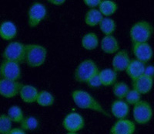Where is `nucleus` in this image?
<instances>
[{
  "mask_svg": "<svg viewBox=\"0 0 154 134\" xmlns=\"http://www.w3.org/2000/svg\"><path fill=\"white\" fill-rule=\"evenodd\" d=\"M72 98L75 106L82 109H88L96 112L100 114H103L106 116H109V115L105 111L103 107L100 105L98 101L94 99L87 92L83 90H75L72 93Z\"/></svg>",
  "mask_w": 154,
  "mask_h": 134,
  "instance_id": "obj_1",
  "label": "nucleus"
},
{
  "mask_svg": "<svg viewBox=\"0 0 154 134\" xmlns=\"http://www.w3.org/2000/svg\"><path fill=\"white\" fill-rule=\"evenodd\" d=\"M26 48L25 62L29 67H38L45 63L47 51L44 47L38 44H26Z\"/></svg>",
  "mask_w": 154,
  "mask_h": 134,
  "instance_id": "obj_2",
  "label": "nucleus"
},
{
  "mask_svg": "<svg viewBox=\"0 0 154 134\" xmlns=\"http://www.w3.org/2000/svg\"><path fill=\"white\" fill-rule=\"evenodd\" d=\"M153 33V27L148 21L141 20L132 26L130 30V37L132 44L148 43Z\"/></svg>",
  "mask_w": 154,
  "mask_h": 134,
  "instance_id": "obj_3",
  "label": "nucleus"
},
{
  "mask_svg": "<svg viewBox=\"0 0 154 134\" xmlns=\"http://www.w3.org/2000/svg\"><path fill=\"white\" fill-rule=\"evenodd\" d=\"M99 72L100 71L96 64L91 59H86L77 65L74 71V79L78 82L86 83Z\"/></svg>",
  "mask_w": 154,
  "mask_h": 134,
  "instance_id": "obj_4",
  "label": "nucleus"
},
{
  "mask_svg": "<svg viewBox=\"0 0 154 134\" xmlns=\"http://www.w3.org/2000/svg\"><path fill=\"white\" fill-rule=\"evenodd\" d=\"M26 49V44H23V43L17 41L11 42L4 50L2 57L5 60H9L20 64L25 62Z\"/></svg>",
  "mask_w": 154,
  "mask_h": 134,
  "instance_id": "obj_5",
  "label": "nucleus"
},
{
  "mask_svg": "<svg viewBox=\"0 0 154 134\" xmlns=\"http://www.w3.org/2000/svg\"><path fill=\"white\" fill-rule=\"evenodd\" d=\"M152 109L148 102L140 101L133 107V115L135 122L140 125H144L149 122L152 117Z\"/></svg>",
  "mask_w": 154,
  "mask_h": 134,
  "instance_id": "obj_6",
  "label": "nucleus"
},
{
  "mask_svg": "<svg viewBox=\"0 0 154 134\" xmlns=\"http://www.w3.org/2000/svg\"><path fill=\"white\" fill-rule=\"evenodd\" d=\"M21 76V68L19 64L5 60L0 64V78L18 81Z\"/></svg>",
  "mask_w": 154,
  "mask_h": 134,
  "instance_id": "obj_7",
  "label": "nucleus"
},
{
  "mask_svg": "<svg viewBox=\"0 0 154 134\" xmlns=\"http://www.w3.org/2000/svg\"><path fill=\"white\" fill-rule=\"evenodd\" d=\"M47 11L45 5L40 2H34L28 12V25L30 28H35L46 18Z\"/></svg>",
  "mask_w": 154,
  "mask_h": 134,
  "instance_id": "obj_8",
  "label": "nucleus"
},
{
  "mask_svg": "<svg viewBox=\"0 0 154 134\" xmlns=\"http://www.w3.org/2000/svg\"><path fill=\"white\" fill-rule=\"evenodd\" d=\"M63 128L68 132H77L85 126V120L79 113H70L63 119Z\"/></svg>",
  "mask_w": 154,
  "mask_h": 134,
  "instance_id": "obj_9",
  "label": "nucleus"
},
{
  "mask_svg": "<svg viewBox=\"0 0 154 134\" xmlns=\"http://www.w3.org/2000/svg\"><path fill=\"white\" fill-rule=\"evenodd\" d=\"M23 85V84L19 81L0 78V95L6 99L16 97L19 95Z\"/></svg>",
  "mask_w": 154,
  "mask_h": 134,
  "instance_id": "obj_10",
  "label": "nucleus"
},
{
  "mask_svg": "<svg viewBox=\"0 0 154 134\" xmlns=\"http://www.w3.org/2000/svg\"><path fill=\"white\" fill-rule=\"evenodd\" d=\"M132 51L136 59L144 64L149 62L153 56L152 47L148 43L133 44Z\"/></svg>",
  "mask_w": 154,
  "mask_h": 134,
  "instance_id": "obj_11",
  "label": "nucleus"
},
{
  "mask_svg": "<svg viewBox=\"0 0 154 134\" xmlns=\"http://www.w3.org/2000/svg\"><path fill=\"white\" fill-rule=\"evenodd\" d=\"M136 130V125L127 119H118L111 127L110 134H133Z\"/></svg>",
  "mask_w": 154,
  "mask_h": 134,
  "instance_id": "obj_12",
  "label": "nucleus"
},
{
  "mask_svg": "<svg viewBox=\"0 0 154 134\" xmlns=\"http://www.w3.org/2000/svg\"><path fill=\"white\" fill-rule=\"evenodd\" d=\"M131 59L130 58L129 54L125 50L119 51L116 54L112 61V69L116 72L126 71V68L129 66Z\"/></svg>",
  "mask_w": 154,
  "mask_h": 134,
  "instance_id": "obj_13",
  "label": "nucleus"
},
{
  "mask_svg": "<svg viewBox=\"0 0 154 134\" xmlns=\"http://www.w3.org/2000/svg\"><path fill=\"white\" fill-rule=\"evenodd\" d=\"M133 89L138 92L140 95H145L149 93L153 85V80L143 75L136 80L132 81Z\"/></svg>",
  "mask_w": 154,
  "mask_h": 134,
  "instance_id": "obj_14",
  "label": "nucleus"
},
{
  "mask_svg": "<svg viewBox=\"0 0 154 134\" xmlns=\"http://www.w3.org/2000/svg\"><path fill=\"white\" fill-rule=\"evenodd\" d=\"M111 113L117 119H123L130 113V106L125 101L117 99L111 105Z\"/></svg>",
  "mask_w": 154,
  "mask_h": 134,
  "instance_id": "obj_15",
  "label": "nucleus"
},
{
  "mask_svg": "<svg viewBox=\"0 0 154 134\" xmlns=\"http://www.w3.org/2000/svg\"><path fill=\"white\" fill-rule=\"evenodd\" d=\"M145 67L146 65L144 63L137 59H131L130 64L126 68V72L130 79L133 81L143 75Z\"/></svg>",
  "mask_w": 154,
  "mask_h": 134,
  "instance_id": "obj_16",
  "label": "nucleus"
},
{
  "mask_svg": "<svg viewBox=\"0 0 154 134\" xmlns=\"http://www.w3.org/2000/svg\"><path fill=\"white\" fill-rule=\"evenodd\" d=\"M100 47L105 54H113L119 51V44L113 35L105 36L100 43Z\"/></svg>",
  "mask_w": 154,
  "mask_h": 134,
  "instance_id": "obj_17",
  "label": "nucleus"
},
{
  "mask_svg": "<svg viewBox=\"0 0 154 134\" xmlns=\"http://www.w3.org/2000/svg\"><path fill=\"white\" fill-rule=\"evenodd\" d=\"M38 91L35 87L30 85H23L22 87L19 95L22 100L26 103H36Z\"/></svg>",
  "mask_w": 154,
  "mask_h": 134,
  "instance_id": "obj_18",
  "label": "nucleus"
},
{
  "mask_svg": "<svg viewBox=\"0 0 154 134\" xmlns=\"http://www.w3.org/2000/svg\"><path fill=\"white\" fill-rule=\"evenodd\" d=\"M17 34L16 25L11 21H4L0 24V37L4 41L14 39Z\"/></svg>",
  "mask_w": 154,
  "mask_h": 134,
  "instance_id": "obj_19",
  "label": "nucleus"
},
{
  "mask_svg": "<svg viewBox=\"0 0 154 134\" xmlns=\"http://www.w3.org/2000/svg\"><path fill=\"white\" fill-rule=\"evenodd\" d=\"M118 73L111 68L103 69L99 72L102 85L103 86H112L116 81Z\"/></svg>",
  "mask_w": 154,
  "mask_h": 134,
  "instance_id": "obj_20",
  "label": "nucleus"
},
{
  "mask_svg": "<svg viewBox=\"0 0 154 134\" xmlns=\"http://www.w3.org/2000/svg\"><path fill=\"white\" fill-rule=\"evenodd\" d=\"M82 47L87 51H93L99 47V38L95 33L89 32L85 34L81 41Z\"/></svg>",
  "mask_w": 154,
  "mask_h": 134,
  "instance_id": "obj_21",
  "label": "nucleus"
},
{
  "mask_svg": "<svg viewBox=\"0 0 154 134\" xmlns=\"http://www.w3.org/2000/svg\"><path fill=\"white\" fill-rule=\"evenodd\" d=\"M103 18L98 9H89L85 16V23L89 27H96L100 25Z\"/></svg>",
  "mask_w": 154,
  "mask_h": 134,
  "instance_id": "obj_22",
  "label": "nucleus"
},
{
  "mask_svg": "<svg viewBox=\"0 0 154 134\" xmlns=\"http://www.w3.org/2000/svg\"><path fill=\"white\" fill-rule=\"evenodd\" d=\"M117 4L111 0H103L99 5L98 9L103 17H109L117 11Z\"/></svg>",
  "mask_w": 154,
  "mask_h": 134,
  "instance_id": "obj_23",
  "label": "nucleus"
},
{
  "mask_svg": "<svg viewBox=\"0 0 154 134\" xmlns=\"http://www.w3.org/2000/svg\"><path fill=\"white\" fill-rule=\"evenodd\" d=\"M55 98L48 91L42 90L38 92V96H37L36 103L38 106H42V107H49V106H53L54 104Z\"/></svg>",
  "mask_w": 154,
  "mask_h": 134,
  "instance_id": "obj_24",
  "label": "nucleus"
},
{
  "mask_svg": "<svg viewBox=\"0 0 154 134\" xmlns=\"http://www.w3.org/2000/svg\"><path fill=\"white\" fill-rule=\"evenodd\" d=\"M130 90V88L129 85L123 81L116 82L112 87L113 95H115L116 98H117V99H119V100H123V99H125Z\"/></svg>",
  "mask_w": 154,
  "mask_h": 134,
  "instance_id": "obj_25",
  "label": "nucleus"
},
{
  "mask_svg": "<svg viewBox=\"0 0 154 134\" xmlns=\"http://www.w3.org/2000/svg\"><path fill=\"white\" fill-rule=\"evenodd\" d=\"M99 26L102 33L105 34V36L112 35L116 28V22L109 17H104Z\"/></svg>",
  "mask_w": 154,
  "mask_h": 134,
  "instance_id": "obj_26",
  "label": "nucleus"
},
{
  "mask_svg": "<svg viewBox=\"0 0 154 134\" xmlns=\"http://www.w3.org/2000/svg\"><path fill=\"white\" fill-rule=\"evenodd\" d=\"M7 116L12 123H20L25 118L22 109L18 106H12L8 110Z\"/></svg>",
  "mask_w": 154,
  "mask_h": 134,
  "instance_id": "obj_27",
  "label": "nucleus"
},
{
  "mask_svg": "<svg viewBox=\"0 0 154 134\" xmlns=\"http://www.w3.org/2000/svg\"><path fill=\"white\" fill-rule=\"evenodd\" d=\"M38 121L33 116H26L20 123V128L24 131H32L37 129Z\"/></svg>",
  "mask_w": 154,
  "mask_h": 134,
  "instance_id": "obj_28",
  "label": "nucleus"
},
{
  "mask_svg": "<svg viewBox=\"0 0 154 134\" xmlns=\"http://www.w3.org/2000/svg\"><path fill=\"white\" fill-rule=\"evenodd\" d=\"M12 123L7 115H0V134H8L12 129Z\"/></svg>",
  "mask_w": 154,
  "mask_h": 134,
  "instance_id": "obj_29",
  "label": "nucleus"
},
{
  "mask_svg": "<svg viewBox=\"0 0 154 134\" xmlns=\"http://www.w3.org/2000/svg\"><path fill=\"white\" fill-rule=\"evenodd\" d=\"M141 101V95L137 92L134 89H130V92H128L127 95L125 98V102L127 103L129 106L132 105V106H135L136 104Z\"/></svg>",
  "mask_w": 154,
  "mask_h": 134,
  "instance_id": "obj_30",
  "label": "nucleus"
},
{
  "mask_svg": "<svg viewBox=\"0 0 154 134\" xmlns=\"http://www.w3.org/2000/svg\"><path fill=\"white\" fill-rule=\"evenodd\" d=\"M86 85H87L89 88H98V87L102 86V82L101 81H100L99 74L93 76L92 78H90V79L86 82Z\"/></svg>",
  "mask_w": 154,
  "mask_h": 134,
  "instance_id": "obj_31",
  "label": "nucleus"
},
{
  "mask_svg": "<svg viewBox=\"0 0 154 134\" xmlns=\"http://www.w3.org/2000/svg\"><path fill=\"white\" fill-rule=\"evenodd\" d=\"M101 1L102 0H84L83 2L89 9H96V7H99Z\"/></svg>",
  "mask_w": 154,
  "mask_h": 134,
  "instance_id": "obj_32",
  "label": "nucleus"
},
{
  "mask_svg": "<svg viewBox=\"0 0 154 134\" xmlns=\"http://www.w3.org/2000/svg\"><path fill=\"white\" fill-rule=\"evenodd\" d=\"M143 75L146 76L151 79H154V66L153 65H147L145 67Z\"/></svg>",
  "mask_w": 154,
  "mask_h": 134,
  "instance_id": "obj_33",
  "label": "nucleus"
},
{
  "mask_svg": "<svg viewBox=\"0 0 154 134\" xmlns=\"http://www.w3.org/2000/svg\"><path fill=\"white\" fill-rule=\"evenodd\" d=\"M8 134H26V132L21 128H14L11 129L10 132Z\"/></svg>",
  "mask_w": 154,
  "mask_h": 134,
  "instance_id": "obj_34",
  "label": "nucleus"
},
{
  "mask_svg": "<svg viewBox=\"0 0 154 134\" xmlns=\"http://www.w3.org/2000/svg\"><path fill=\"white\" fill-rule=\"evenodd\" d=\"M48 2L52 4V5L60 6V5H62L65 3L66 1L65 0H49Z\"/></svg>",
  "mask_w": 154,
  "mask_h": 134,
  "instance_id": "obj_35",
  "label": "nucleus"
},
{
  "mask_svg": "<svg viewBox=\"0 0 154 134\" xmlns=\"http://www.w3.org/2000/svg\"><path fill=\"white\" fill-rule=\"evenodd\" d=\"M66 134H78V133H76V132H68V133Z\"/></svg>",
  "mask_w": 154,
  "mask_h": 134,
  "instance_id": "obj_36",
  "label": "nucleus"
}]
</instances>
